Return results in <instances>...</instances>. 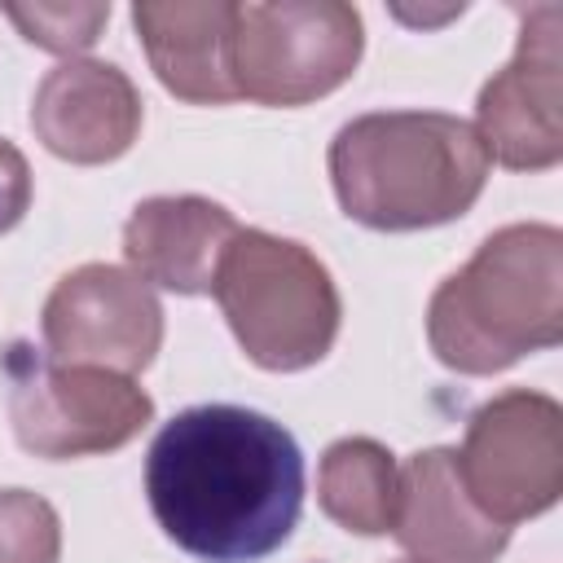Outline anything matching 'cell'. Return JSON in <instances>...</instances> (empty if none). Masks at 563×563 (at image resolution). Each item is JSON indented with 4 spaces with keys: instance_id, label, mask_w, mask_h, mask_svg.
Wrapping results in <instances>:
<instances>
[{
    "instance_id": "10",
    "label": "cell",
    "mask_w": 563,
    "mask_h": 563,
    "mask_svg": "<svg viewBox=\"0 0 563 563\" xmlns=\"http://www.w3.org/2000/svg\"><path fill=\"white\" fill-rule=\"evenodd\" d=\"M141 92L114 62L70 57L53 66L31 97L35 141L75 167H101L132 150L141 136Z\"/></svg>"
},
{
    "instance_id": "9",
    "label": "cell",
    "mask_w": 563,
    "mask_h": 563,
    "mask_svg": "<svg viewBox=\"0 0 563 563\" xmlns=\"http://www.w3.org/2000/svg\"><path fill=\"white\" fill-rule=\"evenodd\" d=\"M44 352L66 365L141 374L163 347V303L150 282L119 264H79L44 299Z\"/></svg>"
},
{
    "instance_id": "14",
    "label": "cell",
    "mask_w": 563,
    "mask_h": 563,
    "mask_svg": "<svg viewBox=\"0 0 563 563\" xmlns=\"http://www.w3.org/2000/svg\"><path fill=\"white\" fill-rule=\"evenodd\" d=\"M317 506L356 537L391 532L400 506V466L391 449L369 435L334 440L317 466Z\"/></svg>"
},
{
    "instance_id": "1",
    "label": "cell",
    "mask_w": 563,
    "mask_h": 563,
    "mask_svg": "<svg viewBox=\"0 0 563 563\" xmlns=\"http://www.w3.org/2000/svg\"><path fill=\"white\" fill-rule=\"evenodd\" d=\"M154 523L202 563H260L282 550L303 510L295 435L246 405H189L145 453Z\"/></svg>"
},
{
    "instance_id": "12",
    "label": "cell",
    "mask_w": 563,
    "mask_h": 563,
    "mask_svg": "<svg viewBox=\"0 0 563 563\" xmlns=\"http://www.w3.org/2000/svg\"><path fill=\"white\" fill-rule=\"evenodd\" d=\"M242 224L202 194H154L123 224L128 268L172 295H207L224 246Z\"/></svg>"
},
{
    "instance_id": "16",
    "label": "cell",
    "mask_w": 563,
    "mask_h": 563,
    "mask_svg": "<svg viewBox=\"0 0 563 563\" xmlns=\"http://www.w3.org/2000/svg\"><path fill=\"white\" fill-rule=\"evenodd\" d=\"M4 18L22 31L26 44L62 53L66 62L101 40L110 4H4Z\"/></svg>"
},
{
    "instance_id": "2",
    "label": "cell",
    "mask_w": 563,
    "mask_h": 563,
    "mask_svg": "<svg viewBox=\"0 0 563 563\" xmlns=\"http://www.w3.org/2000/svg\"><path fill=\"white\" fill-rule=\"evenodd\" d=\"M330 185L347 220L413 233L462 220L488 180L475 128L444 110H374L330 141Z\"/></svg>"
},
{
    "instance_id": "8",
    "label": "cell",
    "mask_w": 563,
    "mask_h": 563,
    "mask_svg": "<svg viewBox=\"0 0 563 563\" xmlns=\"http://www.w3.org/2000/svg\"><path fill=\"white\" fill-rule=\"evenodd\" d=\"M475 136L506 172H550L563 158V4L519 9L515 57L479 88Z\"/></svg>"
},
{
    "instance_id": "6",
    "label": "cell",
    "mask_w": 563,
    "mask_h": 563,
    "mask_svg": "<svg viewBox=\"0 0 563 563\" xmlns=\"http://www.w3.org/2000/svg\"><path fill=\"white\" fill-rule=\"evenodd\" d=\"M4 378L18 444L48 462L114 453L154 422V400L136 378L101 365L53 361L31 343H9Z\"/></svg>"
},
{
    "instance_id": "17",
    "label": "cell",
    "mask_w": 563,
    "mask_h": 563,
    "mask_svg": "<svg viewBox=\"0 0 563 563\" xmlns=\"http://www.w3.org/2000/svg\"><path fill=\"white\" fill-rule=\"evenodd\" d=\"M31 163H26V154L13 145V141H4L0 136V233H9V229H18L22 224V216H26V207H31Z\"/></svg>"
},
{
    "instance_id": "4",
    "label": "cell",
    "mask_w": 563,
    "mask_h": 563,
    "mask_svg": "<svg viewBox=\"0 0 563 563\" xmlns=\"http://www.w3.org/2000/svg\"><path fill=\"white\" fill-rule=\"evenodd\" d=\"M211 295L246 352L268 374H295L330 356L343 299L330 268L295 238L268 229H238L224 246Z\"/></svg>"
},
{
    "instance_id": "13",
    "label": "cell",
    "mask_w": 563,
    "mask_h": 563,
    "mask_svg": "<svg viewBox=\"0 0 563 563\" xmlns=\"http://www.w3.org/2000/svg\"><path fill=\"white\" fill-rule=\"evenodd\" d=\"M132 26L141 35L145 62L158 84L189 106L238 101L229 79V31L233 4L224 0H141L132 4Z\"/></svg>"
},
{
    "instance_id": "18",
    "label": "cell",
    "mask_w": 563,
    "mask_h": 563,
    "mask_svg": "<svg viewBox=\"0 0 563 563\" xmlns=\"http://www.w3.org/2000/svg\"><path fill=\"white\" fill-rule=\"evenodd\" d=\"M396 563H418V559H396Z\"/></svg>"
},
{
    "instance_id": "7",
    "label": "cell",
    "mask_w": 563,
    "mask_h": 563,
    "mask_svg": "<svg viewBox=\"0 0 563 563\" xmlns=\"http://www.w3.org/2000/svg\"><path fill=\"white\" fill-rule=\"evenodd\" d=\"M466 497L501 528L545 515L563 493V409L532 387L488 396L453 449Z\"/></svg>"
},
{
    "instance_id": "3",
    "label": "cell",
    "mask_w": 563,
    "mask_h": 563,
    "mask_svg": "<svg viewBox=\"0 0 563 563\" xmlns=\"http://www.w3.org/2000/svg\"><path fill=\"white\" fill-rule=\"evenodd\" d=\"M563 339V233L541 220L488 233L427 303V343L453 374L488 378Z\"/></svg>"
},
{
    "instance_id": "11",
    "label": "cell",
    "mask_w": 563,
    "mask_h": 563,
    "mask_svg": "<svg viewBox=\"0 0 563 563\" xmlns=\"http://www.w3.org/2000/svg\"><path fill=\"white\" fill-rule=\"evenodd\" d=\"M391 537L418 563H493L510 528L493 523L462 488L453 449H418L400 466V506Z\"/></svg>"
},
{
    "instance_id": "5",
    "label": "cell",
    "mask_w": 563,
    "mask_h": 563,
    "mask_svg": "<svg viewBox=\"0 0 563 563\" xmlns=\"http://www.w3.org/2000/svg\"><path fill=\"white\" fill-rule=\"evenodd\" d=\"M365 53L361 13L343 0L233 4L229 79L255 106H308L343 88Z\"/></svg>"
},
{
    "instance_id": "15",
    "label": "cell",
    "mask_w": 563,
    "mask_h": 563,
    "mask_svg": "<svg viewBox=\"0 0 563 563\" xmlns=\"http://www.w3.org/2000/svg\"><path fill=\"white\" fill-rule=\"evenodd\" d=\"M62 519L31 488H0V563H57Z\"/></svg>"
}]
</instances>
